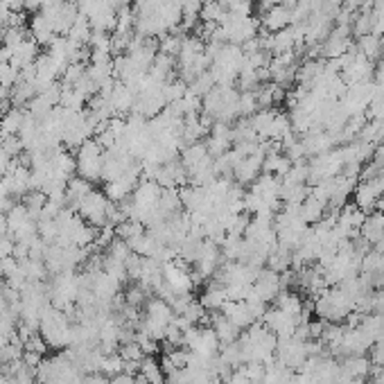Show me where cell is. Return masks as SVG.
Masks as SVG:
<instances>
[{"mask_svg":"<svg viewBox=\"0 0 384 384\" xmlns=\"http://www.w3.org/2000/svg\"><path fill=\"white\" fill-rule=\"evenodd\" d=\"M118 352H120V357H123L125 362H140V359L145 357L136 339L123 341V343H120V346H118Z\"/></svg>","mask_w":384,"mask_h":384,"instance_id":"cell-23","label":"cell"},{"mask_svg":"<svg viewBox=\"0 0 384 384\" xmlns=\"http://www.w3.org/2000/svg\"><path fill=\"white\" fill-rule=\"evenodd\" d=\"M274 226H276L278 245L287 247L292 251L301 245L303 238H306L310 231V224L303 221V217L299 215V210L294 206H282L274 217Z\"/></svg>","mask_w":384,"mask_h":384,"instance_id":"cell-7","label":"cell"},{"mask_svg":"<svg viewBox=\"0 0 384 384\" xmlns=\"http://www.w3.org/2000/svg\"><path fill=\"white\" fill-rule=\"evenodd\" d=\"M29 36H32L39 46H48L50 48L59 34L55 32V27L46 18V14L43 12H36L32 16V21H29Z\"/></svg>","mask_w":384,"mask_h":384,"instance_id":"cell-17","label":"cell"},{"mask_svg":"<svg viewBox=\"0 0 384 384\" xmlns=\"http://www.w3.org/2000/svg\"><path fill=\"white\" fill-rule=\"evenodd\" d=\"M224 265V256H221V247L217 242H210V240H204L201 242V247L197 251L195 260H192V276L195 280H210L213 278L219 267Z\"/></svg>","mask_w":384,"mask_h":384,"instance_id":"cell-10","label":"cell"},{"mask_svg":"<svg viewBox=\"0 0 384 384\" xmlns=\"http://www.w3.org/2000/svg\"><path fill=\"white\" fill-rule=\"evenodd\" d=\"M382 197H384V184H382L380 177L359 179L355 190H352V204H355L357 208H362L364 213L378 210Z\"/></svg>","mask_w":384,"mask_h":384,"instance_id":"cell-12","label":"cell"},{"mask_svg":"<svg viewBox=\"0 0 384 384\" xmlns=\"http://www.w3.org/2000/svg\"><path fill=\"white\" fill-rule=\"evenodd\" d=\"M238 343H240L242 355H245V364L258 362V364H265L267 366V364L276 359L278 337L262 321L254 323V326L242 332Z\"/></svg>","mask_w":384,"mask_h":384,"instance_id":"cell-2","label":"cell"},{"mask_svg":"<svg viewBox=\"0 0 384 384\" xmlns=\"http://www.w3.org/2000/svg\"><path fill=\"white\" fill-rule=\"evenodd\" d=\"M282 289H285V285H282V276L278 274V271L269 269V267H262L258 271L254 285H251V296L269 306V303H274L278 299V294Z\"/></svg>","mask_w":384,"mask_h":384,"instance_id":"cell-13","label":"cell"},{"mask_svg":"<svg viewBox=\"0 0 384 384\" xmlns=\"http://www.w3.org/2000/svg\"><path fill=\"white\" fill-rule=\"evenodd\" d=\"M181 165L186 167L188 172V181L192 186H201L206 188L210 186L213 181L217 179V172H215V158L213 154L208 151L206 143H190L181 147V154H179Z\"/></svg>","mask_w":384,"mask_h":384,"instance_id":"cell-4","label":"cell"},{"mask_svg":"<svg viewBox=\"0 0 384 384\" xmlns=\"http://www.w3.org/2000/svg\"><path fill=\"white\" fill-rule=\"evenodd\" d=\"M27 111H23L21 107H9L3 116H0V136H18L23 123H25Z\"/></svg>","mask_w":384,"mask_h":384,"instance_id":"cell-20","label":"cell"},{"mask_svg":"<svg viewBox=\"0 0 384 384\" xmlns=\"http://www.w3.org/2000/svg\"><path fill=\"white\" fill-rule=\"evenodd\" d=\"M138 378L149 382V384H165V371H163V366H160V359H156L154 355H147V357L140 359Z\"/></svg>","mask_w":384,"mask_h":384,"instance_id":"cell-21","label":"cell"},{"mask_svg":"<svg viewBox=\"0 0 384 384\" xmlns=\"http://www.w3.org/2000/svg\"><path fill=\"white\" fill-rule=\"evenodd\" d=\"M73 330L75 323L70 321L66 312L57 308H46L41 315V323H39V335H41L48 343V348L53 350H66L73 346Z\"/></svg>","mask_w":384,"mask_h":384,"instance_id":"cell-6","label":"cell"},{"mask_svg":"<svg viewBox=\"0 0 384 384\" xmlns=\"http://www.w3.org/2000/svg\"><path fill=\"white\" fill-rule=\"evenodd\" d=\"M359 235L369 242V245H378V242L384 238V210H373V213H366V219L359 228Z\"/></svg>","mask_w":384,"mask_h":384,"instance_id":"cell-18","label":"cell"},{"mask_svg":"<svg viewBox=\"0 0 384 384\" xmlns=\"http://www.w3.org/2000/svg\"><path fill=\"white\" fill-rule=\"evenodd\" d=\"M77 177L88 179L90 184L102 181V167H104V147L97 143V138H88L86 143L77 149Z\"/></svg>","mask_w":384,"mask_h":384,"instance_id":"cell-9","label":"cell"},{"mask_svg":"<svg viewBox=\"0 0 384 384\" xmlns=\"http://www.w3.org/2000/svg\"><path fill=\"white\" fill-rule=\"evenodd\" d=\"M280 188H282V181L278 177L262 172L245 192V213L276 217V213L282 208Z\"/></svg>","mask_w":384,"mask_h":384,"instance_id":"cell-1","label":"cell"},{"mask_svg":"<svg viewBox=\"0 0 384 384\" xmlns=\"http://www.w3.org/2000/svg\"><path fill=\"white\" fill-rule=\"evenodd\" d=\"M289 25H294L292 7L280 5V3L265 7V12H262V18H260V27H265V32L274 34V32H280V29H287Z\"/></svg>","mask_w":384,"mask_h":384,"instance_id":"cell-14","label":"cell"},{"mask_svg":"<svg viewBox=\"0 0 384 384\" xmlns=\"http://www.w3.org/2000/svg\"><path fill=\"white\" fill-rule=\"evenodd\" d=\"M102 373L107 378H114L125 373V359L120 357V352H111V355H104V364H102Z\"/></svg>","mask_w":384,"mask_h":384,"instance_id":"cell-22","label":"cell"},{"mask_svg":"<svg viewBox=\"0 0 384 384\" xmlns=\"http://www.w3.org/2000/svg\"><path fill=\"white\" fill-rule=\"evenodd\" d=\"M312 312H315V317L323 323H341L355 312V301L339 285L328 287L326 292H321L319 296L312 299Z\"/></svg>","mask_w":384,"mask_h":384,"instance_id":"cell-5","label":"cell"},{"mask_svg":"<svg viewBox=\"0 0 384 384\" xmlns=\"http://www.w3.org/2000/svg\"><path fill=\"white\" fill-rule=\"evenodd\" d=\"M201 114L210 120V125H231L240 118V90L233 86H213L210 93L201 97Z\"/></svg>","mask_w":384,"mask_h":384,"instance_id":"cell-3","label":"cell"},{"mask_svg":"<svg viewBox=\"0 0 384 384\" xmlns=\"http://www.w3.org/2000/svg\"><path fill=\"white\" fill-rule=\"evenodd\" d=\"M174 310H172L170 303H165L163 299L158 296H149V301L145 303V312L140 317V328L147 332L149 337H154L158 341L165 339V332L170 328V323L174 321Z\"/></svg>","mask_w":384,"mask_h":384,"instance_id":"cell-8","label":"cell"},{"mask_svg":"<svg viewBox=\"0 0 384 384\" xmlns=\"http://www.w3.org/2000/svg\"><path fill=\"white\" fill-rule=\"evenodd\" d=\"M210 328H213V332L217 335L221 346L235 343L242 337V330L224 315V312H215V315H210Z\"/></svg>","mask_w":384,"mask_h":384,"instance_id":"cell-16","label":"cell"},{"mask_svg":"<svg viewBox=\"0 0 384 384\" xmlns=\"http://www.w3.org/2000/svg\"><path fill=\"white\" fill-rule=\"evenodd\" d=\"M299 210V215L303 217V221L306 224H310V226H315V224H319V221L328 215V201L323 199V197H319L315 190H310V195L301 201V206L296 208Z\"/></svg>","mask_w":384,"mask_h":384,"instance_id":"cell-15","label":"cell"},{"mask_svg":"<svg viewBox=\"0 0 384 384\" xmlns=\"http://www.w3.org/2000/svg\"><path fill=\"white\" fill-rule=\"evenodd\" d=\"M373 249H376V251H380V254L384 256V238H382V240L378 242V245H373Z\"/></svg>","mask_w":384,"mask_h":384,"instance_id":"cell-24","label":"cell"},{"mask_svg":"<svg viewBox=\"0 0 384 384\" xmlns=\"http://www.w3.org/2000/svg\"><path fill=\"white\" fill-rule=\"evenodd\" d=\"M310 359V343L303 341L299 337H285L278 339V348H276V362L280 366H285L287 371L296 373L308 364Z\"/></svg>","mask_w":384,"mask_h":384,"instance_id":"cell-11","label":"cell"},{"mask_svg":"<svg viewBox=\"0 0 384 384\" xmlns=\"http://www.w3.org/2000/svg\"><path fill=\"white\" fill-rule=\"evenodd\" d=\"M95 188H93V184H90L88 179H84V177H73L68 181V186H66V204H68V208L70 210H77V206H79V201H82L86 195H90Z\"/></svg>","mask_w":384,"mask_h":384,"instance_id":"cell-19","label":"cell"}]
</instances>
